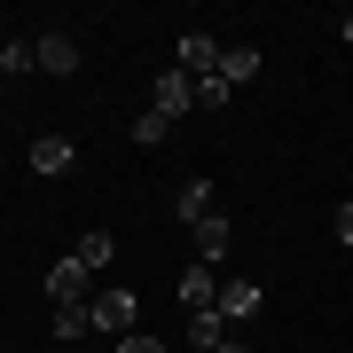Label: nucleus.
Returning a JSON list of instances; mask_svg holds the SVG:
<instances>
[{
	"mask_svg": "<svg viewBox=\"0 0 353 353\" xmlns=\"http://www.w3.org/2000/svg\"><path fill=\"white\" fill-rule=\"evenodd\" d=\"M87 322H94V338H134V322H141V299H134V290H94V299H87Z\"/></svg>",
	"mask_w": 353,
	"mask_h": 353,
	"instance_id": "nucleus-1",
	"label": "nucleus"
},
{
	"mask_svg": "<svg viewBox=\"0 0 353 353\" xmlns=\"http://www.w3.org/2000/svg\"><path fill=\"white\" fill-rule=\"evenodd\" d=\"M39 283H48V306H87V299H94V290H87V283H94V267H79V252H71V259H55Z\"/></svg>",
	"mask_w": 353,
	"mask_h": 353,
	"instance_id": "nucleus-2",
	"label": "nucleus"
},
{
	"mask_svg": "<svg viewBox=\"0 0 353 353\" xmlns=\"http://www.w3.org/2000/svg\"><path fill=\"white\" fill-rule=\"evenodd\" d=\"M32 71L71 79V71H79V39H71V32H39V39H32Z\"/></svg>",
	"mask_w": 353,
	"mask_h": 353,
	"instance_id": "nucleus-3",
	"label": "nucleus"
},
{
	"mask_svg": "<svg viewBox=\"0 0 353 353\" xmlns=\"http://www.w3.org/2000/svg\"><path fill=\"white\" fill-rule=\"evenodd\" d=\"M181 306H189V314H212V306H220V267L189 259V275H181Z\"/></svg>",
	"mask_w": 353,
	"mask_h": 353,
	"instance_id": "nucleus-4",
	"label": "nucleus"
},
{
	"mask_svg": "<svg viewBox=\"0 0 353 353\" xmlns=\"http://www.w3.org/2000/svg\"><path fill=\"white\" fill-rule=\"evenodd\" d=\"M189 110H196V79L189 71H165L157 79V118L173 126V118H189Z\"/></svg>",
	"mask_w": 353,
	"mask_h": 353,
	"instance_id": "nucleus-5",
	"label": "nucleus"
},
{
	"mask_svg": "<svg viewBox=\"0 0 353 353\" xmlns=\"http://www.w3.org/2000/svg\"><path fill=\"white\" fill-rule=\"evenodd\" d=\"M259 314V283L252 275H220V322H252Z\"/></svg>",
	"mask_w": 353,
	"mask_h": 353,
	"instance_id": "nucleus-6",
	"label": "nucleus"
},
{
	"mask_svg": "<svg viewBox=\"0 0 353 353\" xmlns=\"http://www.w3.org/2000/svg\"><path fill=\"white\" fill-rule=\"evenodd\" d=\"M173 71H189V79H212V71H220V39L189 32V39H181V63H173Z\"/></svg>",
	"mask_w": 353,
	"mask_h": 353,
	"instance_id": "nucleus-7",
	"label": "nucleus"
},
{
	"mask_svg": "<svg viewBox=\"0 0 353 353\" xmlns=\"http://www.w3.org/2000/svg\"><path fill=\"white\" fill-rule=\"evenodd\" d=\"M71 157H79V150H71L63 134H39V141H32V173H48V181L71 173Z\"/></svg>",
	"mask_w": 353,
	"mask_h": 353,
	"instance_id": "nucleus-8",
	"label": "nucleus"
},
{
	"mask_svg": "<svg viewBox=\"0 0 353 353\" xmlns=\"http://www.w3.org/2000/svg\"><path fill=\"white\" fill-rule=\"evenodd\" d=\"M189 236H196V259H204V267H220V259H228V220H220V212H212V220H196Z\"/></svg>",
	"mask_w": 353,
	"mask_h": 353,
	"instance_id": "nucleus-9",
	"label": "nucleus"
},
{
	"mask_svg": "<svg viewBox=\"0 0 353 353\" xmlns=\"http://www.w3.org/2000/svg\"><path fill=\"white\" fill-rule=\"evenodd\" d=\"M173 212L189 220V228H196V220H212V181H181V196H173Z\"/></svg>",
	"mask_w": 353,
	"mask_h": 353,
	"instance_id": "nucleus-10",
	"label": "nucleus"
},
{
	"mask_svg": "<svg viewBox=\"0 0 353 353\" xmlns=\"http://www.w3.org/2000/svg\"><path fill=\"white\" fill-rule=\"evenodd\" d=\"M110 259H118V236H110V228H87V236H79V267H94V275H102Z\"/></svg>",
	"mask_w": 353,
	"mask_h": 353,
	"instance_id": "nucleus-11",
	"label": "nucleus"
},
{
	"mask_svg": "<svg viewBox=\"0 0 353 353\" xmlns=\"http://www.w3.org/2000/svg\"><path fill=\"white\" fill-rule=\"evenodd\" d=\"M220 79H228V87L259 79V48H220Z\"/></svg>",
	"mask_w": 353,
	"mask_h": 353,
	"instance_id": "nucleus-12",
	"label": "nucleus"
},
{
	"mask_svg": "<svg viewBox=\"0 0 353 353\" xmlns=\"http://www.w3.org/2000/svg\"><path fill=\"white\" fill-rule=\"evenodd\" d=\"M228 338V322H220V306H212V314H189V353H212Z\"/></svg>",
	"mask_w": 353,
	"mask_h": 353,
	"instance_id": "nucleus-13",
	"label": "nucleus"
},
{
	"mask_svg": "<svg viewBox=\"0 0 353 353\" xmlns=\"http://www.w3.org/2000/svg\"><path fill=\"white\" fill-rule=\"evenodd\" d=\"M0 71L24 79V71H32V39H0Z\"/></svg>",
	"mask_w": 353,
	"mask_h": 353,
	"instance_id": "nucleus-14",
	"label": "nucleus"
},
{
	"mask_svg": "<svg viewBox=\"0 0 353 353\" xmlns=\"http://www.w3.org/2000/svg\"><path fill=\"white\" fill-rule=\"evenodd\" d=\"M55 338H94V322H87V306H55Z\"/></svg>",
	"mask_w": 353,
	"mask_h": 353,
	"instance_id": "nucleus-15",
	"label": "nucleus"
},
{
	"mask_svg": "<svg viewBox=\"0 0 353 353\" xmlns=\"http://www.w3.org/2000/svg\"><path fill=\"white\" fill-rule=\"evenodd\" d=\"M228 94H236V87H228L220 71H212V79H196V110H228Z\"/></svg>",
	"mask_w": 353,
	"mask_h": 353,
	"instance_id": "nucleus-16",
	"label": "nucleus"
},
{
	"mask_svg": "<svg viewBox=\"0 0 353 353\" xmlns=\"http://www.w3.org/2000/svg\"><path fill=\"white\" fill-rule=\"evenodd\" d=\"M134 141H141V150H157V141H165V118L141 110V118H134Z\"/></svg>",
	"mask_w": 353,
	"mask_h": 353,
	"instance_id": "nucleus-17",
	"label": "nucleus"
},
{
	"mask_svg": "<svg viewBox=\"0 0 353 353\" xmlns=\"http://www.w3.org/2000/svg\"><path fill=\"white\" fill-rule=\"evenodd\" d=\"M330 236H338L345 252H353V204H338V220H330Z\"/></svg>",
	"mask_w": 353,
	"mask_h": 353,
	"instance_id": "nucleus-18",
	"label": "nucleus"
},
{
	"mask_svg": "<svg viewBox=\"0 0 353 353\" xmlns=\"http://www.w3.org/2000/svg\"><path fill=\"white\" fill-rule=\"evenodd\" d=\"M118 353H165V338H141L134 330V338H118Z\"/></svg>",
	"mask_w": 353,
	"mask_h": 353,
	"instance_id": "nucleus-19",
	"label": "nucleus"
},
{
	"mask_svg": "<svg viewBox=\"0 0 353 353\" xmlns=\"http://www.w3.org/2000/svg\"><path fill=\"white\" fill-rule=\"evenodd\" d=\"M212 353H252V345H243V338H220V345H212Z\"/></svg>",
	"mask_w": 353,
	"mask_h": 353,
	"instance_id": "nucleus-20",
	"label": "nucleus"
},
{
	"mask_svg": "<svg viewBox=\"0 0 353 353\" xmlns=\"http://www.w3.org/2000/svg\"><path fill=\"white\" fill-rule=\"evenodd\" d=\"M345 48H353V8H345Z\"/></svg>",
	"mask_w": 353,
	"mask_h": 353,
	"instance_id": "nucleus-21",
	"label": "nucleus"
}]
</instances>
